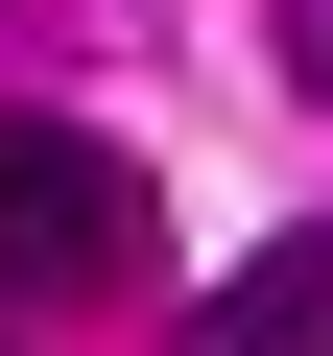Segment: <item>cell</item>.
Segmentation results:
<instances>
[{
	"mask_svg": "<svg viewBox=\"0 0 333 356\" xmlns=\"http://www.w3.org/2000/svg\"><path fill=\"white\" fill-rule=\"evenodd\" d=\"M143 261H166L143 166H119L95 119H48V95H0V285H24V309H119Z\"/></svg>",
	"mask_w": 333,
	"mask_h": 356,
	"instance_id": "6da1fadb",
	"label": "cell"
},
{
	"mask_svg": "<svg viewBox=\"0 0 333 356\" xmlns=\"http://www.w3.org/2000/svg\"><path fill=\"white\" fill-rule=\"evenodd\" d=\"M166 356H333V214L262 238L238 285H191V332H166Z\"/></svg>",
	"mask_w": 333,
	"mask_h": 356,
	"instance_id": "7a4b0ae2",
	"label": "cell"
},
{
	"mask_svg": "<svg viewBox=\"0 0 333 356\" xmlns=\"http://www.w3.org/2000/svg\"><path fill=\"white\" fill-rule=\"evenodd\" d=\"M286 72H309V95H333V0H286Z\"/></svg>",
	"mask_w": 333,
	"mask_h": 356,
	"instance_id": "3957f363",
	"label": "cell"
}]
</instances>
